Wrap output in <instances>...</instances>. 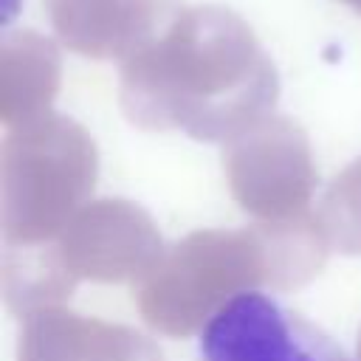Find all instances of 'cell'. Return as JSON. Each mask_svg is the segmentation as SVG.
<instances>
[{
  "instance_id": "obj_4",
  "label": "cell",
  "mask_w": 361,
  "mask_h": 361,
  "mask_svg": "<svg viewBox=\"0 0 361 361\" xmlns=\"http://www.w3.org/2000/svg\"><path fill=\"white\" fill-rule=\"evenodd\" d=\"M54 251L73 282H133L135 288L155 271L166 248L155 220L138 203L102 197L71 217L54 240Z\"/></svg>"
},
{
  "instance_id": "obj_6",
  "label": "cell",
  "mask_w": 361,
  "mask_h": 361,
  "mask_svg": "<svg viewBox=\"0 0 361 361\" xmlns=\"http://www.w3.org/2000/svg\"><path fill=\"white\" fill-rule=\"evenodd\" d=\"M17 361H164V353L135 327L45 307L25 316Z\"/></svg>"
},
{
  "instance_id": "obj_8",
  "label": "cell",
  "mask_w": 361,
  "mask_h": 361,
  "mask_svg": "<svg viewBox=\"0 0 361 361\" xmlns=\"http://www.w3.org/2000/svg\"><path fill=\"white\" fill-rule=\"evenodd\" d=\"M316 214L330 248L347 257H361V158L330 180Z\"/></svg>"
},
{
  "instance_id": "obj_3",
  "label": "cell",
  "mask_w": 361,
  "mask_h": 361,
  "mask_svg": "<svg viewBox=\"0 0 361 361\" xmlns=\"http://www.w3.org/2000/svg\"><path fill=\"white\" fill-rule=\"evenodd\" d=\"M223 172L237 206L265 223L307 214L319 183L305 133L285 118L259 121L231 138Z\"/></svg>"
},
{
  "instance_id": "obj_7",
  "label": "cell",
  "mask_w": 361,
  "mask_h": 361,
  "mask_svg": "<svg viewBox=\"0 0 361 361\" xmlns=\"http://www.w3.org/2000/svg\"><path fill=\"white\" fill-rule=\"evenodd\" d=\"M76 282L62 268L54 243L3 245V299L14 316H31L45 307H62Z\"/></svg>"
},
{
  "instance_id": "obj_2",
  "label": "cell",
  "mask_w": 361,
  "mask_h": 361,
  "mask_svg": "<svg viewBox=\"0 0 361 361\" xmlns=\"http://www.w3.org/2000/svg\"><path fill=\"white\" fill-rule=\"evenodd\" d=\"M96 178V144L76 121L59 116L23 121L3 141L0 158L3 245L54 243L90 203Z\"/></svg>"
},
{
  "instance_id": "obj_5",
  "label": "cell",
  "mask_w": 361,
  "mask_h": 361,
  "mask_svg": "<svg viewBox=\"0 0 361 361\" xmlns=\"http://www.w3.org/2000/svg\"><path fill=\"white\" fill-rule=\"evenodd\" d=\"M197 361H350L316 324L279 299L243 293L203 330Z\"/></svg>"
},
{
  "instance_id": "obj_9",
  "label": "cell",
  "mask_w": 361,
  "mask_h": 361,
  "mask_svg": "<svg viewBox=\"0 0 361 361\" xmlns=\"http://www.w3.org/2000/svg\"><path fill=\"white\" fill-rule=\"evenodd\" d=\"M355 355H358V361H361V330H358V347H355Z\"/></svg>"
},
{
  "instance_id": "obj_1",
  "label": "cell",
  "mask_w": 361,
  "mask_h": 361,
  "mask_svg": "<svg viewBox=\"0 0 361 361\" xmlns=\"http://www.w3.org/2000/svg\"><path fill=\"white\" fill-rule=\"evenodd\" d=\"M327 251V234L310 212L243 228H200L172 243L133 296L147 327L186 338L243 293L307 285Z\"/></svg>"
}]
</instances>
